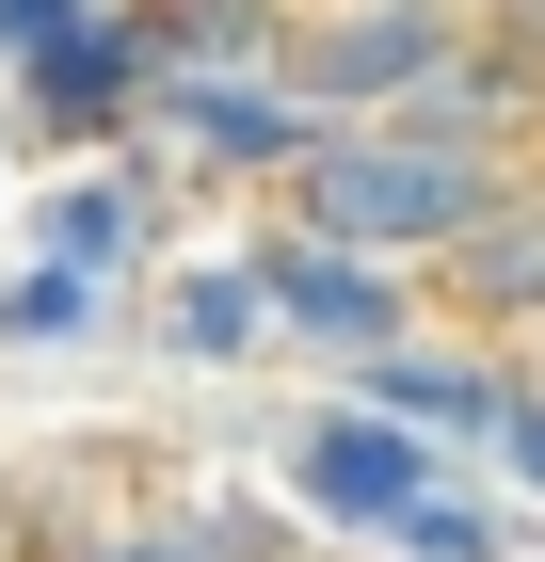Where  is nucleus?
Returning <instances> with one entry per match:
<instances>
[{
  "label": "nucleus",
  "mask_w": 545,
  "mask_h": 562,
  "mask_svg": "<svg viewBox=\"0 0 545 562\" xmlns=\"http://www.w3.org/2000/svg\"><path fill=\"white\" fill-rule=\"evenodd\" d=\"M145 338L177 370H257V353L289 338V305H273V258H177L145 290Z\"/></svg>",
  "instance_id": "20e7f679"
},
{
  "label": "nucleus",
  "mask_w": 545,
  "mask_h": 562,
  "mask_svg": "<svg viewBox=\"0 0 545 562\" xmlns=\"http://www.w3.org/2000/svg\"><path fill=\"white\" fill-rule=\"evenodd\" d=\"M498 193H513V161L481 130H433V113H337L289 161V210L321 225V241H370V258H418V273L450 258Z\"/></svg>",
  "instance_id": "f257e3e1"
},
{
  "label": "nucleus",
  "mask_w": 545,
  "mask_h": 562,
  "mask_svg": "<svg viewBox=\"0 0 545 562\" xmlns=\"http://www.w3.org/2000/svg\"><path fill=\"white\" fill-rule=\"evenodd\" d=\"M465 33H481V0H337V16H289V65L273 81L321 97V113H401Z\"/></svg>",
  "instance_id": "f03ea898"
},
{
  "label": "nucleus",
  "mask_w": 545,
  "mask_h": 562,
  "mask_svg": "<svg viewBox=\"0 0 545 562\" xmlns=\"http://www.w3.org/2000/svg\"><path fill=\"white\" fill-rule=\"evenodd\" d=\"M33 258L128 273V258H145V193H128V177H65V193H33Z\"/></svg>",
  "instance_id": "0eeeda50"
},
{
  "label": "nucleus",
  "mask_w": 545,
  "mask_h": 562,
  "mask_svg": "<svg viewBox=\"0 0 545 562\" xmlns=\"http://www.w3.org/2000/svg\"><path fill=\"white\" fill-rule=\"evenodd\" d=\"M481 48H498V65H530V81H545V0H481Z\"/></svg>",
  "instance_id": "6e6552de"
},
{
  "label": "nucleus",
  "mask_w": 545,
  "mask_h": 562,
  "mask_svg": "<svg viewBox=\"0 0 545 562\" xmlns=\"http://www.w3.org/2000/svg\"><path fill=\"white\" fill-rule=\"evenodd\" d=\"M257 258H273V305H289V338H321L337 370H370V353H401V338H418V290H401L418 258H370V241H321V225L257 241Z\"/></svg>",
  "instance_id": "7ed1b4c3"
},
{
  "label": "nucleus",
  "mask_w": 545,
  "mask_h": 562,
  "mask_svg": "<svg viewBox=\"0 0 545 562\" xmlns=\"http://www.w3.org/2000/svg\"><path fill=\"white\" fill-rule=\"evenodd\" d=\"M289 467H305V498H321V515H353V530H401L433 482H450L418 418H305V450H289Z\"/></svg>",
  "instance_id": "39448f33"
},
{
  "label": "nucleus",
  "mask_w": 545,
  "mask_h": 562,
  "mask_svg": "<svg viewBox=\"0 0 545 562\" xmlns=\"http://www.w3.org/2000/svg\"><path fill=\"white\" fill-rule=\"evenodd\" d=\"M433 290H450L465 322H498V338H530V322H545V193H530V177H513L498 210L433 258Z\"/></svg>",
  "instance_id": "423d86ee"
},
{
  "label": "nucleus",
  "mask_w": 545,
  "mask_h": 562,
  "mask_svg": "<svg viewBox=\"0 0 545 562\" xmlns=\"http://www.w3.org/2000/svg\"><path fill=\"white\" fill-rule=\"evenodd\" d=\"M0 562H16V530H0Z\"/></svg>",
  "instance_id": "1a4fd4ad"
}]
</instances>
